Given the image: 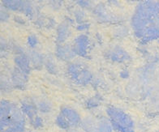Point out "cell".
<instances>
[{"mask_svg":"<svg viewBox=\"0 0 159 132\" xmlns=\"http://www.w3.org/2000/svg\"><path fill=\"white\" fill-rule=\"evenodd\" d=\"M31 125L34 126L35 129H39V128H42L43 126V120L41 117H38L34 120V122H32Z\"/></svg>","mask_w":159,"mask_h":132,"instance_id":"obj_21","label":"cell"},{"mask_svg":"<svg viewBox=\"0 0 159 132\" xmlns=\"http://www.w3.org/2000/svg\"><path fill=\"white\" fill-rule=\"evenodd\" d=\"M89 28V24H80L78 26L77 29L78 30H86Z\"/></svg>","mask_w":159,"mask_h":132,"instance_id":"obj_25","label":"cell"},{"mask_svg":"<svg viewBox=\"0 0 159 132\" xmlns=\"http://www.w3.org/2000/svg\"><path fill=\"white\" fill-rule=\"evenodd\" d=\"M112 127L108 117H101L98 118V132H113Z\"/></svg>","mask_w":159,"mask_h":132,"instance_id":"obj_16","label":"cell"},{"mask_svg":"<svg viewBox=\"0 0 159 132\" xmlns=\"http://www.w3.org/2000/svg\"><path fill=\"white\" fill-rule=\"evenodd\" d=\"M89 44V38L88 36L80 34L74 39L71 45V48L75 55L80 57H87Z\"/></svg>","mask_w":159,"mask_h":132,"instance_id":"obj_7","label":"cell"},{"mask_svg":"<svg viewBox=\"0 0 159 132\" xmlns=\"http://www.w3.org/2000/svg\"><path fill=\"white\" fill-rule=\"evenodd\" d=\"M67 132H84V130H77V129L75 128V129H71V130H67Z\"/></svg>","mask_w":159,"mask_h":132,"instance_id":"obj_26","label":"cell"},{"mask_svg":"<svg viewBox=\"0 0 159 132\" xmlns=\"http://www.w3.org/2000/svg\"><path fill=\"white\" fill-rule=\"evenodd\" d=\"M28 75L20 71L17 68L14 69L11 74V82L14 87L19 89H22L25 86L26 81L28 80Z\"/></svg>","mask_w":159,"mask_h":132,"instance_id":"obj_13","label":"cell"},{"mask_svg":"<svg viewBox=\"0 0 159 132\" xmlns=\"http://www.w3.org/2000/svg\"><path fill=\"white\" fill-rule=\"evenodd\" d=\"M106 56L115 63H126L131 59L129 54L120 46H114L106 52Z\"/></svg>","mask_w":159,"mask_h":132,"instance_id":"obj_9","label":"cell"},{"mask_svg":"<svg viewBox=\"0 0 159 132\" xmlns=\"http://www.w3.org/2000/svg\"><path fill=\"white\" fill-rule=\"evenodd\" d=\"M55 55H56L57 58H59V59L63 60V61H70L75 55V53L72 51L71 46L64 44L57 46Z\"/></svg>","mask_w":159,"mask_h":132,"instance_id":"obj_12","label":"cell"},{"mask_svg":"<svg viewBox=\"0 0 159 132\" xmlns=\"http://www.w3.org/2000/svg\"><path fill=\"white\" fill-rule=\"evenodd\" d=\"M3 7L11 11H18L25 13L28 16L34 15V5L29 1H17V0H5L2 2Z\"/></svg>","mask_w":159,"mask_h":132,"instance_id":"obj_6","label":"cell"},{"mask_svg":"<svg viewBox=\"0 0 159 132\" xmlns=\"http://www.w3.org/2000/svg\"><path fill=\"white\" fill-rule=\"evenodd\" d=\"M1 132H25V117L20 108L14 103L2 100L0 107Z\"/></svg>","mask_w":159,"mask_h":132,"instance_id":"obj_2","label":"cell"},{"mask_svg":"<svg viewBox=\"0 0 159 132\" xmlns=\"http://www.w3.org/2000/svg\"><path fill=\"white\" fill-rule=\"evenodd\" d=\"M71 34V28L70 24L67 20H65L59 24L57 28L56 42L58 45L63 44L67 40Z\"/></svg>","mask_w":159,"mask_h":132,"instance_id":"obj_11","label":"cell"},{"mask_svg":"<svg viewBox=\"0 0 159 132\" xmlns=\"http://www.w3.org/2000/svg\"><path fill=\"white\" fill-rule=\"evenodd\" d=\"M27 42L28 45H29L31 48H34V47H36L37 45H38V39L35 35H30L28 37Z\"/></svg>","mask_w":159,"mask_h":132,"instance_id":"obj_20","label":"cell"},{"mask_svg":"<svg viewBox=\"0 0 159 132\" xmlns=\"http://www.w3.org/2000/svg\"><path fill=\"white\" fill-rule=\"evenodd\" d=\"M94 13L98 19L102 20L103 21L108 22V21H112L114 19L113 15L111 13L108 12L107 9L103 7L102 6H99V5L97 6L96 8L94 9Z\"/></svg>","mask_w":159,"mask_h":132,"instance_id":"obj_17","label":"cell"},{"mask_svg":"<svg viewBox=\"0 0 159 132\" xmlns=\"http://www.w3.org/2000/svg\"><path fill=\"white\" fill-rule=\"evenodd\" d=\"M156 132H159V131H156Z\"/></svg>","mask_w":159,"mask_h":132,"instance_id":"obj_27","label":"cell"},{"mask_svg":"<svg viewBox=\"0 0 159 132\" xmlns=\"http://www.w3.org/2000/svg\"><path fill=\"white\" fill-rule=\"evenodd\" d=\"M80 128L84 132H98V118L87 117L82 120Z\"/></svg>","mask_w":159,"mask_h":132,"instance_id":"obj_14","label":"cell"},{"mask_svg":"<svg viewBox=\"0 0 159 132\" xmlns=\"http://www.w3.org/2000/svg\"><path fill=\"white\" fill-rule=\"evenodd\" d=\"M15 54L16 56L14 62L16 64V68L26 75H29L30 72V64H31L29 59V55L19 46H17L16 49H15Z\"/></svg>","mask_w":159,"mask_h":132,"instance_id":"obj_8","label":"cell"},{"mask_svg":"<svg viewBox=\"0 0 159 132\" xmlns=\"http://www.w3.org/2000/svg\"><path fill=\"white\" fill-rule=\"evenodd\" d=\"M28 55H29L30 63L34 66V68H36V69H39L42 67L43 64H45L44 58L38 51H32Z\"/></svg>","mask_w":159,"mask_h":132,"instance_id":"obj_15","label":"cell"},{"mask_svg":"<svg viewBox=\"0 0 159 132\" xmlns=\"http://www.w3.org/2000/svg\"><path fill=\"white\" fill-rule=\"evenodd\" d=\"M84 13L82 12V11H77V13H75V18H76L77 20L80 21V23H81L82 19L84 18Z\"/></svg>","mask_w":159,"mask_h":132,"instance_id":"obj_24","label":"cell"},{"mask_svg":"<svg viewBox=\"0 0 159 132\" xmlns=\"http://www.w3.org/2000/svg\"><path fill=\"white\" fill-rule=\"evenodd\" d=\"M45 65H46L47 71L51 74H56L57 73V66L55 64V61L53 60L51 58H47L46 61H45Z\"/></svg>","mask_w":159,"mask_h":132,"instance_id":"obj_19","label":"cell"},{"mask_svg":"<svg viewBox=\"0 0 159 132\" xmlns=\"http://www.w3.org/2000/svg\"><path fill=\"white\" fill-rule=\"evenodd\" d=\"M20 109L23 112L24 115L29 118L30 123L34 122L37 117H39L38 114V109L37 105L34 101H30L29 99H25L21 101Z\"/></svg>","mask_w":159,"mask_h":132,"instance_id":"obj_10","label":"cell"},{"mask_svg":"<svg viewBox=\"0 0 159 132\" xmlns=\"http://www.w3.org/2000/svg\"><path fill=\"white\" fill-rule=\"evenodd\" d=\"M82 122L80 113L69 106H63L55 119V123L60 129L70 130L80 126Z\"/></svg>","mask_w":159,"mask_h":132,"instance_id":"obj_4","label":"cell"},{"mask_svg":"<svg viewBox=\"0 0 159 132\" xmlns=\"http://www.w3.org/2000/svg\"><path fill=\"white\" fill-rule=\"evenodd\" d=\"M107 113L115 132H135L134 121L124 110L118 107L109 106Z\"/></svg>","mask_w":159,"mask_h":132,"instance_id":"obj_3","label":"cell"},{"mask_svg":"<svg viewBox=\"0 0 159 132\" xmlns=\"http://www.w3.org/2000/svg\"><path fill=\"white\" fill-rule=\"evenodd\" d=\"M9 18V14L7 12V11L5 10L3 8H1V21L4 22V21L7 20Z\"/></svg>","mask_w":159,"mask_h":132,"instance_id":"obj_22","label":"cell"},{"mask_svg":"<svg viewBox=\"0 0 159 132\" xmlns=\"http://www.w3.org/2000/svg\"><path fill=\"white\" fill-rule=\"evenodd\" d=\"M132 26L143 42L159 40V1H142L132 17Z\"/></svg>","mask_w":159,"mask_h":132,"instance_id":"obj_1","label":"cell"},{"mask_svg":"<svg viewBox=\"0 0 159 132\" xmlns=\"http://www.w3.org/2000/svg\"><path fill=\"white\" fill-rule=\"evenodd\" d=\"M36 105H37L38 110L42 113H49V112L51 111V109H52L51 103H50L46 100H41Z\"/></svg>","mask_w":159,"mask_h":132,"instance_id":"obj_18","label":"cell"},{"mask_svg":"<svg viewBox=\"0 0 159 132\" xmlns=\"http://www.w3.org/2000/svg\"><path fill=\"white\" fill-rule=\"evenodd\" d=\"M77 3L81 7H84V8H89L92 5V2H89V1H80V2H77Z\"/></svg>","mask_w":159,"mask_h":132,"instance_id":"obj_23","label":"cell"},{"mask_svg":"<svg viewBox=\"0 0 159 132\" xmlns=\"http://www.w3.org/2000/svg\"><path fill=\"white\" fill-rule=\"evenodd\" d=\"M67 71L71 80L78 84H89L93 80L92 72L82 63H70L67 66Z\"/></svg>","mask_w":159,"mask_h":132,"instance_id":"obj_5","label":"cell"}]
</instances>
